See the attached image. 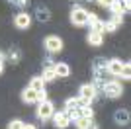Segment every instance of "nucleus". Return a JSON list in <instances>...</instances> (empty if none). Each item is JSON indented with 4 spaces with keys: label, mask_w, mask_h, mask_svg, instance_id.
<instances>
[{
    "label": "nucleus",
    "mask_w": 131,
    "mask_h": 129,
    "mask_svg": "<svg viewBox=\"0 0 131 129\" xmlns=\"http://www.w3.org/2000/svg\"><path fill=\"white\" fill-rule=\"evenodd\" d=\"M29 88H33L35 92H39V90H45V80L41 78V76H33L31 80H29Z\"/></svg>",
    "instance_id": "15"
},
{
    "label": "nucleus",
    "mask_w": 131,
    "mask_h": 129,
    "mask_svg": "<svg viewBox=\"0 0 131 129\" xmlns=\"http://www.w3.org/2000/svg\"><path fill=\"white\" fill-rule=\"evenodd\" d=\"M37 110H35V115H37L41 121H49L51 117H53L55 113V106L53 102H49V100H43V102H37Z\"/></svg>",
    "instance_id": "1"
},
{
    "label": "nucleus",
    "mask_w": 131,
    "mask_h": 129,
    "mask_svg": "<svg viewBox=\"0 0 131 129\" xmlns=\"http://www.w3.org/2000/svg\"><path fill=\"white\" fill-rule=\"evenodd\" d=\"M78 96L84 98V100H88V102H92L94 98H96V86H94V84H82Z\"/></svg>",
    "instance_id": "8"
},
{
    "label": "nucleus",
    "mask_w": 131,
    "mask_h": 129,
    "mask_svg": "<svg viewBox=\"0 0 131 129\" xmlns=\"http://www.w3.org/2000/svg\"><path fill=\"white\" fill-rule=\"evenodd\" d=\"M80 110V115L82 117H88V119H94V110H92V106L88 104V106H82V107H78Z\"/></svg>",
    "instance_id": "17"
},
{
    "label": "nucleus",
    "mask_w": 131,
    "mask_h": 129,
    "mask_svg": "<svg viewBox=\"0 0 131 129\" xmlns=\"http://www.w3.org/2000/svg\"><path fill=\"white\" fill-rule=\"evenodd\" d=\"M110 10H112V14H114V16H123V8H121L119 2H112Z\"/></svg>",
    "instance_id": "20"
},
{
    "label": "nucleus",
    "mask_w": 131,
    "mask_h": 129,
    "mask_svg": "<svg viewBox=\"0 0 131 129\" xmlns=\"http://www.w3.org/2000/svg\"><path fill=\"white\" fill-rule=\"evenodd\" d=\"M72 107H78L77 106V98H67L65 100V110H72Z\"/></svg>",
    "instance_id": "25"
},
{
    "label": "nucleus",
    "mask_w": 131,
    "mask_h": 129,
    "mask_svg": "<svg viewBox=\"0 0 131 129\" xmlns=\"http://www.w3.org/2000/svg\"><path fill=\"white\" fill-rule=\"evenodd\" d=\"M96 2H98L102 8H110V6H112V2H115V0H96Z\"/></svg>",
    "instance_id": "28"
},
{
    "label": "nucleus",
    "mask_w": 131,
    "mask_h": 129,
    "mask_svg": "<svg viewBox=\"0 0 131 129\" xmlns=\"http://www.w3.org/2000/svg\"><path fill=\"white\" fill-rule=\"evenodd\" d=\"M14 26L18 29H27V27L31 26V16L27 14V12H20L16 18H14Z\"/></svg>",
    "instance_id": "6"
},
{
    "label": "nucleus",
    "mask_w": 131,
    "mask_h": 129,
    "mask_svg": "<svg viewBox=\"0 0 131 129\" xmlns=\"http://www.w3.org/2000/svg\"><path fill=\"white\" fill-rule=\"evenodd\" d=\"M10 4H14L16 8H26L27 6V0H8Z\"/></svg>",
    "instance_id": "27"
},
{
    "label": "nucleus",
    "mask_w": 131,
    "mask_h": 129,
    "mask_svg": "<svg viewBox=\"0 0 131 129\" xmlns=\"http://www.w3.org/2000/svg\"><path fill=\"white\" fill-rule=\"evenodd\" d=\"M53 69H55V72H57V76H69L71 74V67L67 63H55Z\"/></svg>",
    "instance_id": "12"
},
{
    "label": "nucleus",
    "mask_w": 131,
    "mask_h": 129,
    "mask_svg": "<svg viewBox=\"0 0 131 129\" xmlns=\"http://www.w3.org/2000/svg\"><path fill=\"white\" fill-rule=\"evenodd\" d=\"M115 2H119V4H123V2H127V0H115Z\"/></svg>",
    "instance_id": "35"
},
{
    "label": "nucleus",
    "mask_w": 131,
    "mask_h": 129,
    "mask_svg": "<svg viewBox=\"0 0 131 129\" xmlns=\"http://www.w3.org/2000/svg\"><path fill=\"white\" fill-rule=\"evenodd\" d=\"M106 63H108V59L96 57V59H94V69H106Z\"/></svg>",
    "instance_id": "23"
},
{
    "label": "nucleus",
    "mask_w": 131,
    "mask_h": 129,
    "mask_svg": "<svg viewBox=\"0 0 131 129\" xmlns=\"http://www.w3.org/2000/svg\"><path fill=\"white\" fill-rule=\"evenodd\" d=\"M67 112V115H69V119H71V121H77L78 117H80V110H78V107H72V110H65Z\"/></svg>",
    "instance_id": "21"
},
{
    "label": "nucleus",
    "mask_w": 131,
    "mask_h": 129,
    "mask_svg": "<svg viewBox=\"0 0 131 129\" xmlns=\"http://www.w3.org/2000/svg\"><path fill=\"white\" fill-rule=\"evenodd\" d=\"M43 45H45V49H47L49 53H59V51H63V39L57 37V35H49V37H45Z\"/></svg>",
    "instance_id": "4"
},
{
    "label": "nucleus",
    "mask_w": 131,
    "mask_h": 129,
    "mask_svg": "<svg viewBox=\"0 0 131 129\" xmlns=\"http://www.w3.org/2000/svg\"><path fill=\"white\" fill-rule=\"evenodd\" d=\"M121 8H123V12H129V10H131V4H129V0H127V2H123V4H121Z\"/></svg>",
    "instance_id": "30"
},
{
    "label": "nucleus",
    "mask_w": 131,
    "mask_h": 129,
    "mask_svg": "<svg viewBox=\"0 0 131 129\" xmlns=\"http://www.w3.org/2000/svg\"><path fill=\"white\" fill-rule=\"evenodd\" d=\"M4 59H6V55L2 53V51H0V63H4Z\"/></svg>",
    "instance_id": "33"
},
{
    "label": "nucleus",
    "mask_w": 131,
    "mask_h": 129,
    "mask_svg": "<svg viewBox=\"0 0 131 129\" xmlns=\"http://www.w3.org/2000/svg\"><path fill=\"white\" fill-rule=\"evenodd\" d=\"M43 100H47V92H45V90H39L37 92V102H43Z\"/></svg>",
    "instance_id": "29"
},
{
    "label": "nucleus",
    "mask_w": 131,
    "mask_h": 129,
    "mask_svg": "<svg viewBox=\"0 0 131 129\" xmlns=\"http://www.w3.org/2000/svg\"><path fill=\"white\" fill-rule=\"evenodd\" d=\"M108 70L106 69H94V80L100 82V84H104V82H108Z\"/></svg>",
    "instance_id": "14"
},
{
    "label": "nucleus",
    "mask_w": 131,
    "mask_h": 129,
    "mask_svg": "<svg viewBox=\"0 0 131 129\" xmlns=\"http://www.w3.org/2000/svg\"><path fill=\"white\" fill-rule=\"evenodd\" d=\"M8 57H10V61L18 63V61H20V51H18V49H12L10 53H8Z\"/></svg>",
    "instance_id": "26"
},
{
    "label": "nucleus",
    "mask_w": 131,
    "mask_h": 129,
    "mask_svg": "<svg viewBox=\"0 0 131 129\" xmlns=\"http://www.w3.org/2000/svg\"><path fill=\"white\" fill-rule=\"evenodd\" d=\"M114 121H115L117 125H121V127H123V125H127V123H129V112H127L125 107L117 110V112L114 113Z\"/></svg>",
    "instance_id": "9"
},
{
    "label": "nucleus",
    "mask_w": 131,
    "mask_h": 129,
    "mask_svg": "<svg viewBox=\"0 0 131 129\" xmlns=\"http://www.w3.org/2000/svg\"><path fill=\"white\" fill-rule=\"evenodd\" d=\"M119 76L123 78V80H129V78H131V67H129V63H123V69H121Z\"/></svg>",
    "instance_id": "19"
},
{
    "label": "nucleus",
    "mask_w": 131,
    "mask_h": 129,
    "mask_svg": "<svg viewBox=\"0 0 131 129\" xmlns=\"http://www.w3.org/2000/svg\"><path fill=\"white\" fill-rule=\"evenodd\" d=\"M51 119H53L55 127H59V129H67L69 125H71V119H69V115H67L65 110H63V112H55Z\"/></svg>",
    "instance_id": "5"
},
{
    "label": "nucleus",
    "mask_w": 131,
    "mask_h": 129,
    "mask_svg": "<svg viewBox=\"0 0 131 129\" xmlns=\"http://www.w3.org/2000/svg\"><path fill=\"white\" fill-rule=\"evenodd\" d=\"M49 10L47 8H43V6H37V10H35V18H37L39 22H47L49 20Z\"/></svg>",
    "instance_id": "16"
},
{
    "label": "nucleus",
    "mask_w": 131,
    "mask_h": 129,
    "mask_svg": "<svg viewBox=\"0 0 131 129\" xmlns=\"http://www.w3.org/2000/svg\"><path fill=\"white\" fill-rule=\"evenodd\" d=\"M88 14H90V12L84 10L82 6H74V8L71 10V22H72V26H77V27L86 26V24H88Z\"/></svg>",
    "instance_id": "2"
},
{
    "label": "nucleus",
    "mask_w": 131,
    "mask_h": 129,
    "mask_svg": "<svg viewBox=\"0 0 131 129\" xmlns=\"http://www.w3.org/2000/svg\"><path fill=\"white\" fill-rule=\"evenodd\" d=\"M2 70H4V63H0V74H2Z\"/></svg>",
    "instance_id": "34"
},
{
    "label": "nucleus",
    "mask_w": 131,
    "mask_h": 129,
    "mask_svg": "<svg viewBox=\"0 0 131 129\" xmlns=\"http://www.w3.org/2000/svg\"><path fill=\"white\" fill-rule=\"evenodd\" d=\"M90 121H92V119H88V117H82V115H80V117H78L77 121H72V123L77 125V129H86Z\"/></svg>",
    "instance_id": "18"
},
{
    "label": "nucleus",
    "mask_w": 131,
    "mask_h": 129,
    "mask_svg": "<svg viewBox=\"0 0 131 129\" xmlns=\"http://www.w3.org/2000/svg\"><path fill=\"white\" fill-rule=\"evenodd\" d=\"M121 69H123V63H121L119 59H108V63H106V70H108V74L119 76Z\"/></svg>",
    "instance_id": "7"
},
{
    "label": "nucleus",
    "mask_w": 131,
    "mask_h": 129,
    "mask_svg": "<svg viewBox=\"0 0 131 129\" xmlns=\"http://www.w3.org/2000/svg\"><path fill=\"white\" fill-rule=\"evenodd\" d=\"M22 100H24L26 104H35V102H37V92L27 86L26 90L22 92Z\"/></svg>",
    "instance_id": "11"
},
{
    "label": "nucleus",
    "mask_w": 131,
    "mask_h": 129,
    "mask_svg": "<svg viewBox=\"0 0 131 129\" xmlns=\"http://www.w3.org/2000/svg\"><path fill=\"white\" fill-rule=\"evenodd\" d=\"M24 129H37V127H35V125H31V123H26V125H24Z\"/></svg>",
    "instance_id": "32"
},
{
    "label": "nucleus",
    "mask_w": 131,
    "mask_h": 129,
    "mask_svg": "<svg viewBox=\"0 0 131 129\" xmlns=\"http://www.w3.org/2000/svg\"><path fill=\"white\" fill-rule=\"evenodd\" d=\"M41 78H43L45 82H53V80H57L59 76H57V72H55L53 67H45V69H43V74H41Z\"/></svg>",
    "instance_id": "13"
},
{
    "label": "nucleus",
    "mask_w": 131,
    "mask_h": 129,
    "mask_svg": "<svg viewBox=\"0 0 131 129\" xmlns=\"http://www.w3.org/2000/svg\"><path fill=\"white\" fill-rule=\"evenodd\" d=\"M24 121L22 119H14V121H10V123H8V129H24Z\"/></svg>",
    "instance_id": "24"
},
{
    "label": "nucleus",
    "mask_w": 131,
    "mask_h": 129,
    "mask_svg": "<svg viewBox=\"0 0 131 129\" xmlns=\"http://www.w3.org/2000/svg\"><path fill=\"white\" fill-rule=\"evenodd\" d=\"M115 29H117V26H115V22H114V20L104 22V33H106V31H108V33H114Z\"/></svg>",
    "instance_id": "22"
},
{
    "label": "nucleus",
    "mask_w": 131,
    "mask_h": 129,
    "mask_svg": "<svg viewBox=\"0 0 131 129\" xmlns=\"http://www.w3.org/2000/svg\"><path fill=\"white\" fill-rule=\"evenodd\" d=\"M104 94L112 100H117V98L123 96V86L119 80H108L104 82Z\"/></svg>",
    "instance_id": "3"
},
{
    "label": "nucleus",
    "mask_w": 131,
    "mask_h": 129,
    "mask_svg": "<svg viewBox=\"0 0 131 129\" xmlns=\"http://www.w3.org/2000/svg\"><path fill=\"white\" fill-rule=\"evenodd\" d=\"M86 41H88V45H92V47H100V45L104 43V35H102V33H96V31H88Z\"/></svg>",
    "instance_id": "10"
},
{
    "label": "nucleus",
    "mask_w": 131,
    "mask_h": 129,
    "mask_svg": "<svg viewBox=\"0 0 131 129\" xmlns=\"http://www.w3.org/2000/svg\"><path fill=\"white\" fill-rule=\"evenodd\" d=\"M86 129H98V125L94 123V121H90V123H88V127Z\"/></svg>",
    "instance_id": "31"
}]
</instances>
